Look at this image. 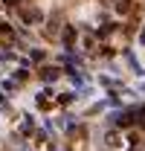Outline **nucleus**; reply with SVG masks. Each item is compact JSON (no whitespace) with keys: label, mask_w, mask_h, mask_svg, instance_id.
Returning a JSON list of instances; mask_svg holds the SVG:
<instances>
[{"label":"nucleus","mask_w":145,"mask_h":151,"mask_svg":"<svg viewBox=\"0 0 145 151\" xmlns=\"http://www.w3.org/2000/svg\"><path fill=\"white\" fill-rule=\"evenodd\" d=\"M119 128H131L134 122H136V108H128V111H122V113H116V119H113Z\"/></svg>","instance_id":"obj_1"},{"label":"nucleus","mask_w":145,"mask_h":151,"mask_svg":"<svg viewBox=\"0 0 145 151\" xmlns=\"http://www.w3.org/2000/svg\"><path fill=\"white\" fill-rule=\"evenodd\" d=\"M136 116H139L136 122H139V125H142V128H145V108H136Z\"/></svg>","instance_id":"obj_3"},{"label":"nucleus","mask_w":145,"mask_h":151,"mask_svg":"<svg viewBox=\"0 0 145 151\" xmlns=\"http://www.w3.org/2000/svg\"><path fill=\"white\" fill-rule=\"evenodd\" d=\"M105 145H108V148H119V145H122L119 131H108V134H105Z\"/></svg>","instance_id":"obj_2"}]
</instances>
